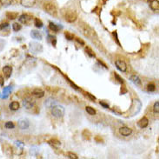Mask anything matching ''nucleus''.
<instances>
[{
	"instance_id": "f257e3e1",
	"label": "nucleus",
	"mask_w": 159,
	"mask_h": 159,
	"mask_svg": "<svg viewBox=\"0 0 159 159\" xmlns=\"http://www.w3.org/2000/svg\"><path fill=\"white\" fill-rule=\"evenodd\" d=\"M80 24V28L82 30V32H83V34L84 35L85 37L87 38H91V39H94V38H98V36H96V31H94V30L91 28V27L89 25V24H84L82 22Z\"/></svg>"
},
{
	"instance_id": "f03ea898",
	"label": "nucleus",
	"mask_w": 159,
	"mask_h": 159,
	"mask_svg": "<svg viewBox=\"0 0 159 159\" xmlns=\"http://www.w3.org/2000/svg\"><path fill=\"white\" fill-rule=\"evenodd\" d=\"M63 16L64 20L68 23H74L78 19V14L73 10H65L63 11Z\"/></svg>"
},
{
	"instance_id": "7ed1b4c3",
	"label": "nucleus",
	"mask_w": 159,
	"mask_h": 159,
	"mask_svg": "<svg viewBox=\"0 0 159 159\" xmlns=\"http://www.w3.org/2000/svg\"><path fill=\"white\" fill-rule=\"evenodd\" d=\"M43 9L46 13H48L51 16L55 17H58V9H57L56 5L53 3H51V2L44 3L43 5Z\"/></svg>"
},
{
	"instance_id": "20e7f679",
	"label": "nucleus",
	"mask_w": 159,
	"mask_h": 159,
	"mask_svg": "<svg viewBox=\"0 0 159 159\" xmlns=\"http://www.w3.org/2000/svg\"><path fill=\"white\" fill-rule=\"evenodd\" d=\"M51 115L56 118H61L64 115V108L61 105H54L51 109Z\"/></svg>"
},
{
	"instance_id": "39448f33",
	"label": "nucleus",
	"mask_w": 159,
	"mask_h": 159,
	"mask_svg": "<svg viewBox=\"0 0 159 159\" xmlns=\"http://www.w3.org/2000/svg\"><path fill=\"white\" fill-rule=\"evenodd\" d=\"M141 108H142V103L138 99H133L132 103H131L130 109V112L131 114V116H135L136 114H137L140 111Z\"/></svg>"
},
{
	"instance_id": "423d86ee",
	"label": "nucleus",
	"mask_w": 159,
	"mask_h": 159,
	"mask_svg": "<svg viewBox=\"0 0 159 159\" xmlns=\"http://www.w3.org/2000/svg\"><path fill=\"white\" fill-rule=\"evenodd\" d=\"M23 105L27 110H31L36 108V103L35 101L31 98H26L23 100Z\"/></svg>"
},
{
	"instance_id": "0eeeda50",
	"label": "nucleus",
	"mask_w": 159,
	"mask_h": 159,
	"mask_svg": "<svg viewBox=\"0 0 159 159\" xmlns=\"http://www.w3.org/2000/svg\"><path fill=\"white\" fill-rule=\"evenodd\" d=\"M30 49L34 53H40V52L43 51V46H42V44L37 43V42H31V43H30Z\"/></svg>"
},
{
	"instance_id": "6e6552de",
	"label": "nucleus",
	"mask_w": 159,
	"mask_h": 159,
	"mask_svg": "<svg viewBox=\"0 0 159 159\" xmlns=\"http://www.w3.org/2000/svg\"><path fill=\"white\" fill-rule=\"evenodd\" d=\"M115 64H116V67L117 68L119 71H122V72H126L127 71V69H128V66L127 64L125 61L123 60H116L115 62Z\"/></svg>"
},
{
	"instance_id": "1a4fd4ad",
	"label": "nucleus",
	"mask_w": 159,
	"mask_h": 159,
	"mask_svg": "<svg viewBox=\"0 0 159 159\" xmlns=\"http://www.w3.org/2000/svg\"><path fill=\"white\" fill-rule=\"evenodd\" d=\"M17 125L21 130H27L30 126V122L27 118H20L17 121Z\"/></svg>"
},
{
	"instance_id": "9d476101",
	"label": "nucleus",
	"mask_w": 159,
	"mask_h": 159,
	"mask_svg": "<svg viewBox=\"0 0 159 159\" xmlns=\"http://www.w3.org/2000/svg\"><path fill=\"white\" fill-rule=\"evenodd\" d=\"M18 20L20 23L24 24H30L32 20V17L30 16L29 14H22L20 17H19Z\"/></svg>"
},
{
	"instance_id": "9b49d317",
	"label": "nucleus",
	"mask_w": 159,
	"mask_h": 159,
	"mask_svg": "<svg viewBox=\"0 0 159 159\" xmlns=\"http://www.w3.org/2000/svg\"><path fill=\"white\" fill-rule=\"evenodd\" d=\"M119 133L123 136H129L132 134V129L127 126H123V127L119 128Z\"/></svg>"
},
{
	"instance_id": "f8f14e48",
	"label": "nucleus",
	"mask_w": 159,
	"mask_h": 159,
	"mask_svg": "<svg viewBox=\"0 0 159 159\" xmlns=\"http://www.w3.org/2000/svg\"><path fill=\"white\" fill-rule=\"evenodd\" d=\"M20 4L22 6L25 7V8H31L36 4V0H21Z\"/></svg>"
},
{
	"instance_id": "ddd939ff",
	"label": "nucleus",
	"mask_w": 159,
	"mask_h": 159,
	"mask_svg": "<svg viewBox=\"0 0 159 159\" xmlns=\"http://www.w3.org/2000/svg\"><path fill=\"white\" fill-rule=\"evenodd\" d=\"M148 125H149V120H148V118L146 117V116H143V117L137 122L138 127L141 128V129L146 128L148 126Z\"/></svg>"
},
{
	"instance_id": "4468645a",
	"label": "nucleus",
	"mask_w": 159,
	"mask_h": 159,
	"mask_svg": "<svg viewBox=\"0 0 159 159\" xmlns=\"http://www.w3.org/2000/svg\"><path fill=\"white\" fill-rule=\"evenodd\" d=\"M3 73L5 76V78H9L12 74V67L10 65H6L3 68Z\"/></svg>"
},
{
	"instance_id": "2eb2a0df",
	"label": "nucleus",
	"mask_w": 159,
	"mask_h": 159,
	"mask_svg": "<svg viewBox=\"0 0 159 159\" xmlns=\"http://www.w3.org/2000/svg\"><path fill=\"white\" fill-rule=\"evenodd\" d=\"M32 95H33L34 96H36V98H41L44 96V91L43 90H41V89L37 88V89H35V90L32 91Z\"/></svg>"
},
{
	"instance_id": "dca6fc26",
	"label": "nucleus",
	"mask_w": 159,
	"mask_h": 159,
	"mask_svg": "<svg viewBox=\"0 0 159 159\" xmlns=\"http://www.w3.org/2000/svg\"><path fill=\"white\" fill-rule=\"evenodd\" d=\"M130 80L134 84H136V85H137V86H141V84H142V81H141L140 78H139L138 76H136V75L130 76Z\"/></svg>"
},
{
	"instance_id": "f3484780",
	"label": "nucleus",
	"mask_w": 159,
	"mask_h": 159,
	"mask_svg": "<svg viewBox=\"0 0 159 159\" xmlns=\"http://www.w3.org/2000/svg\"><path fill=\"white\" fill-rule=\"evenodd\" d=\"M150 9L154 11H157L159 10V2L158 0H151L150 2Z\"/></svg>"
},
{
	"instance_id": "a211bd4d",
	"label": "nucleus",
	"mask_w": 159,
	"mask_h": 159,
	"mask_svg": "<svg viewBox=\"0 0 159 159\" xmlns=\"http://www.w3.org/2000/svg\"><path fill=\"white\" fill-rule=\"evenodd\" d=\"M3 151L4 152L5 155H7V156H9V157L12 156V154H13V153H12V148L10 145H8V144L3 146Z\"/></svg>"
},
{
	"instance_id": "6ab92c4d",
	"label": "nucleus",
	"mask_w": 159,
	"mask_h": 159,
	"mask_svg": "<svg viewBox=\"0 0 159 159\" xmlns=\"http://www.w3.org/2000/svg\"><path fill=\"white\" fill-rule=\"evenodd\" d=\"M9 108H10V110H11L13 111H16L17 110H19V108H20V104H19L18 102L13 101L9 104Z\"/></svg>"
},
{
	"instance_id": "aec40b11",
	"label": "nucleus",
	"mask_w": 159,
	"mask_h": 159,
	"mask_svg": "<svg viewBox=\"0 0 159 159\" xmlns=\"http://www.w3.org/2000/svg\"><path fill=\"white\" fill-rule=\"evenodd\" d=\"M91 136H92L91 135V132L89 130H84L83 132H82V136L86 141H90L91 138Z\"/></svg>"
},
{
	"instance_id": "412c9836",
	"label": "nucleus",
	"mask_w": 159,
	"mask_h": 159,
	"mask_svg": "<svg viewBox=\"0 0 159 159\" xmlns=\"http://www.w3.org/2000/svg\"><path fill=\"white\" fill-rule=\"evenodd\" d=\"M31 36L32 38L37 39V40H41L42 39V34L38 31H31Z\"/></svg>"
},
{
	"instance_id": "4be33fe9",
	"label": "nucleus",
	"mask_w": 159,
	"mask_h": 159,
	"mask_svg": "<svg viewBox=\"0 0 159 159\" xmlns=\"http://www.w3.org/2000/svg\"><path fill=\"white\" fill-rule=\"evenodd\" d=\"M6 17H8L10 20H14L18 17V13L17 12H12V11H8L6 13Z\"/></svg>"
},
{
	"instance_id": "5701e85b",
	"label": "nucleus",
	"mask_w": 159,
	"mask_h": 159,
	"mask_svg": "<svg viewBox=\"0 0 159 159\" xmlns=\"http://www.w3.org/2000/svg\"><path fill=\"white\" fill-rule=\"evenodd\" d=\"M56 100L55 99H52V98H48L47 100L44 102V104L47 106V107H52V106L55 105L56 103Z\"/></svg>"
},
{
	"instance_id": "b1692460",
	"label": "nucleus",
	"mask_w": 159,
	"mask_h": 159,
	"mask_svg": "<svg viewBox=\"0 0 159 159\" xmlns=\"http://www.w3.org/2000/svg\"><path fill=\"white\" fill-rule=\"evenodd\" d=\"M85 110L87 111V113H88L89 115H91V116H95L96 114V111L95 109L91 107V106H86Z\"/></svg>"
},
{
	"instance_id": "393cba45",
	"label": "nucleus",
	"mask_w": 159,
	"mask_h": 159,
	"mask_svg": "<svg viewBox=\"0 0 159 159\" xmlns=\"http://www.w3.org/2000/svg\"><path fill=\"white\" fill-rule=\"evenodd\" d=\"M49 28H50L51 31H54V32H58V30H59L58 26L55 23H52V22H50V23H49Z\"/></svg>"
},
{
	"instance_id": "a878e982",
	"label": "nucleus",
	"mask_w": 159,
	"mask_h": 159,
	"mask_svg": "<svg viewBox=\"0 0 159 159\" xmlns=\"http://www.w3.org/2000/svg\"><path fill=\"white\" fill-rule=\"evenodd\" d=\"M12 2H13V0H0V4H1V5H3L4 7L10 6L12 4Z\"/></svg>"
},
{
	"instance_id": "bb28decb",
	"label": "nucleus",
	"mask_w": 159,
	"mask_h": 159,
	"mask_svg": "<svg viewBox=\"0 0 159 159\" xmlns=\"http://www.w3.org/2000/svg\"><path fill=\"white\" fill-rule=\"evenodd\" d=\"M35 26L39 29V28H42V27L44 26V24L39 18H35Z\"/></svg>"
},
{
	"instance_id": "cd10ccee",
	"label": "nucleus",
	"mask_w": 159,
	"mask_h": 159,
	"mask_svg": "<svg viewBox=\"0 0 159 159\" xmlns=\"http://www.w3.org/2000/svg\"><path fill=\"white\" fill-rule=\"evenodd\" d=\"M4 127H5L6 129H8V130H11V129H14L15 125L13 123V122L9 121V122H6V123H5V125H4Z\"/></svg>"
},
{
	"instance_id": "c85d7f7f",
	"label": "nucleus",
	"mask_w": 159,
	"mask_h": 159,
	"mask_svg": "<svg viewBox=\"0 0 159 159\" xmlns=\"http://www.w3.org/2000/svg\"><path fill=\"white\" fill-rule=\"evenodd\" d=\"M12 29H13L14 31H19L22 29V26L20 24L18 23H14L12 24Z\"/></svg>"
},
{
	"instance_id": "c756f323",
	"label": "nucleus",
	"mask_w": 159,
	"mask_h": 159,
	"mask_svg": "<svg viewBox=\"0 0 159 159\" xmlns=\"http://www.w3.org/2000/svg\"><path fill=\"white\" fill-rule=\"evenodd\" d=\"M85 51L89 56L91 57V58H95V56H96L95 53H94L93 51L90 48V47H85Z\"/></svg>"
},
{
	"instance_id": "7c9ffc66",
	"label": "nucleus",
	"mask_w": 159,
	"mask_h": 159,
	"mask_svg": "<svg viewBox=\"0 0 159 159\" xmlns=\"http://www.w3.org/2000/svg\"><path fill=\"white\" fill-rule=\"evenodd\" d=\"M153 111L155 114H158L159 113V102L156 101L155 103H154L153 106Z\"/></svg>"
},
{
	"instance_id": "2f4dec72",
	"label": "nucleus",
	"mask_w": 159,
	"mask_h": 159,
	"mask_svg": "<svg viewBox=\"0 0 159 159\" xmlns=\"http://www.w3.org/2000/svg\"><path fill=\"white\" fill-rule=\"evenodd\" d=\"M64 36H65V38L68 39V40H70V41H71V40H73V39H74V35L71 34V33H70L69 31H65V32H64Z\"/></svg>"
},
{
	"instance_id": "473e14b6",
	"label": "nucleus",
	"mask_w": 159,
	"mask_h": 159,
	"mask_svg": "<svg viewBox=\"0 0 159 159\" xmlns=\"http://www.w3.org/2000/svg\"><path fill=\"white\" fill-rule=\"evenodd\" d=\"M155 90H156L155 84H148V86H147V91H150V92H152V91H155Z\"/></svg>"
},
{
	"instance_id": "72a5a7b5",
	"label": "nucleus",
	"mask_w": 159,
	"mask_h": 159,
	"mask_svg": "<svg viewBox=\"0 0 159 159\" xmlns=\"http://www.w3.org/2000/svg\"><path fill=\"white\" fill-rule=\"evenodd\" d=\"M114 76H115V78H116V80H117V82H119V83L122 84H125V81H123V78H121V77L119 76L118 74H116V73L115 72V73H114Z\"/></svg>"
},
{
	"instance_id": "f704fd0d",
	"label": "nucleus",
	"mask_w": 159,
	"mask_h": 159,
	"mask_svg": "<svg viewBox=\"0 0 159 159\" xmlns=\"http://www.w3.org/2000/svg\"><path fill=\"white\" fill-rule=\"evenodd\" d=\"M49 143L52 145H60V141L57 140V139H51L49 141Z\"/></svg>"
},
{
	"instance_id": "c9c22d12",
	"label": "nucleus",
	"mask_w": 159,
	"mask_h": 159,
	"mask_svg": "<svg viewBox=\"0 0 159 159\" xmlns=\"http://www.w3.org/2000/svg\"><path fill=\"white\" fill-rule=\"evenodd\" d=\"M67 156L69 158H71V159H78V156L76 155L75 153H72V152H68L67 153Z\"/></svg>"
},
{
	"instance_id": "e433bc0d",
	"label": "nucleus",
	"mask_w": 159,
	"mask_h": 159,
	"mask_svg": "<svg viewBox=\"0 0 159 159\" xmlns=\"http://www.w3.org/2000/svg\"><path fill=\"white\" fill-rule=\"evenodd\" d=\"M95 141L96 143H103V142H104V140L103 139V137H101L100 136H95Z\"/></svg>"
},
{
	"instance_id": "4c0bfd02",
	"label": "nucleus",
	"mask_w": 159,
	"mask_h": 159,
	"mask_svg": "<svg viewBox=\"0 0 159 159\" xmlns=\"http://www.w3.org/2000/svg\"><path fill=\"white\" fill-rule=\"evenodd\" d=\"M51 38V44L53 45L54 47H56V44H57V39L55 37H50Z\"/></svg>"
},
{
	"instance_id": "58836bf2",
	"label": "nucleus",
	"mask_w": 159,
	"mask_h": 159,
	"mask_svg": "<svg viewBox=\"0 0 159 159\" xmlns=\"http://www.w3.org/2000/svg\"><path fill=\"white\" fill-rule=\"evenodd\" d=\"M126 92H127V89H126V87L123 85V86L121 87V95H123V94Z\"/></svg>"
},
{
	"instance_id": "ea45409f",
	"label": "nucleus",
	"mask_w": 159,
	"mask_h": 159,
	"mask_svg": "<svg viewBox=\"0 0 159 159\" xmlns=\"http://www.w3.org/2000/svg\"><path fill=\"white\" fill-rule=\"evenodd\" d=\"M7 27H9V24L8 23H2L0 24V30L2 29H5Z\"/></svg>"
},
{
	"instance_id": "a19ab883",
	"label": "nucleus",
	"mask_w": 159,
	"mask_h": 159,
	"mask_svg": "<svg viewBox=\"0 0 159 159\" xmlns=\"http://www.w3.org/2000/svg\"><path fill=\"white\" fill-rule=\"evenodd\" d=\"M4 77L2 76V75H0V85H1V86H4Z\"/></svg>"
},
{
	"instance_id": "79ce46f5",
	"label": "nucleus",
	"mask_w": 159,
	"mask_h": 159,
	"mask_svg": "<svg viewBox=\"0 0 159 159\" xmlns=\"http://www.w3.org/2000/svg\"><path fill=\"white\" fill-rule=\"evenodd\" d=\"M76 40H77V42H78V43L81 44L82 45H84V42L82 40V39H80L79 38H76Z\"/></svg>"
},
{
	"instance_id": "37998d69",
	"label": "nucleus",
	"mask_w": 159,
	"mask_h": 159,
	"mask_svg": "<svg viewBox=\"0 0 159 159\" xmlns=\"http://www.w3.org/2000/svg\"><path fill=\"white\" fill-rule=\"evenodd\" d=\"M100 104H101L102 106H103V108H105V109H108V108H109V105H108V104L104 103L103 102H100Z\"/></svg>"
},
{
	"instance_id": "c03bdc74",
	"label": "nucleus",
	"mask_w": 159,
	"mask_h": 159,
	"mask_svg": "<svg viewBox=\"0 0 159 159\" xmlns=\"http://www.w3.org/2000/svg\"><path fill=\"white\" fill-rule=\"evenodd\" d=\"M86 94H87V96H89V98H91V99H92L93 101H94V100H96V98H95V96H93L92 95H91L90 93H86Z\"/></svg>"
},
{
	"instance_id": "a18cd8bd",
	"label": "nucleus",
	"mask_w": 159,
	"mask_h": 159,
	"mask_svg": "<svg viewBox=\"0 0 159 159\" xmlns=\"http://www.w3.org/2000/svg\"><path fill=\"white\" fill-rule=\"evenodd\" d=\"M111 14H112V15H115V17H116V16H117V15L120 14V11H117V12H116V11H111Z\"/></svg>"
},
{
	"instance_id": "49530a36",
	"label": "nucleus",
	"mask_w": 159,
	"mask_h": 159,
	"mask_svg": "<svg viewBox=\"0 0 159 159\" xmlns=\"http://www.w3.org/2000/svg\"><path fill=\"white\" fill-rule=\"evenodd\" d=\"M106 1H107V0H103V2H106Z\"/></svg>"
}]
</instances>
